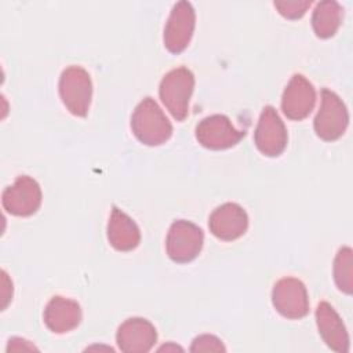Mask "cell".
Instances as JSON below:
<instances>
[{
    "instance_id": "6da1fadb",
    "label": "cell",
    "mask_w": 353,
    "mask_h": 353,
    "mask_svg": "<svg viewBox=\"0 0 353 353\" xmlns=\"http://www.w3.org/2000/svg\"><path fill=\"white\" fill-rule=\"evenodd\" d=\"M131 130L135 138L146 146L163 145L172 135L171 121L150 97L143 98L135 106L131 114Z\"/></svg>"
},
{
    "instance_id": "7a4b0ae2",
    "label": "cell",
    "mask_w": 353,
    "mask_h": 353,
    "mask_svg": "<svg viewBox=\"0 0 353 353\" xmlns=\"http://www.w3.org/2000/svg\"><path fill=\"white\" fill-rule=\"evenodd\" d=\"M193 88L194 76L185 66L170 70L161 79L159 85L160 99L176 121H183L188 117Z\"/></svg>"
},
{
    "instance_id": "3957f363",
    "label": "cell",
    "mask_w": 353,
    "mask_h": 353,
    "mask_svg": "<svg viewBox=\"0 0 353 353\" xmlns=\"http://www.w3.org/2000/svg\"><path fill=\"white\" fill-rule=\"evenodd\" d=\"M58 91L65 108L77 117H85L92 98V81L90 73L77 65L62 70Z\"/></svg>"
},
{
    "instance_id": "277c9868",
    "label": "cell",
    "mask_w": 353,
    "mask_h": 353,
    "mask_svg": "<svg viewBox=\"0 0 353 353\" xmlns=\"http://www.w3.org/2000/svg\"><path fill=\"white\" fill-rule=\"evenodd\" d=\"M349 124V113L343 101L331 90H321V102L313 121L316 135L323 141L339 139Z\"/></svg>"
},
{
    "instance_id": "5b68a950",
    "label": "cell",
    "mask_w": 353,
    "mask_h": 353,
    "mask_svg": "<svg viewBox=\"0 0 353 353\" xmlns=\"http://www.w3.org/2000/svg\"><path fill=\"white\" fill-rule=\"evenodd\" d=\"M204 243L203 230L193 222L178 219L168 229L165 239V251L171 261L188 263L201 251Z\"/></svg>"
},
{
    "instance_id": "8992f818",
    "label": "cell",
    "mask_w": 353,
    "mask_h": 353,
    "mask_svg": "<svg viewBox=\"0 0 353 353\" xmlns=\"http://www.w3.org/2000/svg\"><path fill=\"white\" fill-rule=\"evenodd\" d=\"M272 303L277 313L290 320L303 319L309 313L307 290L296 277H283L274 283Z\"/></svg>"
},
{
    "instance_id": "52a82bcc",
    "label": "cell",
    "mask_w": 353,
    "mask_h": 353,
    "mask_svg": "<svg viewBox=\"0 0 353 353\" xmlns=\"http://www.w3.org/2000/svg\"><path fill=\"white\" fill-rule=\"evenodd\" d=\"M287 142V128L277 110L270 105L265 106L254 131V143L256 149L268 157H277L285 150Z\"/></svg>"
},
{
    "instance_id": "ba28073f",
    "label": "cell",
    "mask_w": 353,
    "mask_h": 353,
    "mask_svg": "<svg viewBox=\"0 0 353 353\" xmlns=\"http://www.w3.org/2000/svg\"><path fill=\"white\" fill-rule=\"evenodd\" d=\"M41 199L40 185L29 175H19L1 193L3 208L14 216L33 215L40 208Z\"/></svg>"
},
{
    "instance_id": "9c48e42d",
    "label": "cell",
    "mask_w": 353,
    "mask_h": 353,
    "mask_svg": "<svg viewBox=\"0 0 353 353\" xmlns=\"http://www.w3.org/2000/svg\"><path fill=\"white\" fill-rule=\"evenodd\" d=\"M196 26V12L189 1L174 4L164 26L163 43L172 54H181L190 43Z\"/></svg>"
},
{
    "instance_id": "30bf717a",
    "label": "cell",
    "mask_w": 353,
    "mask_h": 353,
    "mask_svg": "<svg viewBox=\"0 0 353 353\" xmlns=\"http://www.w3.org/2000/svg\"><path fill=\"white\" fill-rule=\"evenodd\" d=\"M197 142L211 150H223L237 145L245 135L237 130L225 114H211L204 117L194 130Z\"/></svg>"
},
{
    "instance_id": "8fae6325",
    "label": "cell",
    "mask_w": 353,
    "mask_h": 353,
    "mask_svg": "<svg viewBox=\"0 0 353 353\" xmlns=\"http://www.w3.org/2000/svg\"><path fill=\"white\" fill-rule=\"evenodd\" d=\"M316 103L313 84L301 73H295L285 85L281 95V110L290 120L306 119Z\"/></svg>"
},
{
    "instance_id": "7c38bea8",
    "label": "cell",
    "mask_w": 353,
    "mask_h": 353,
    "mask_svg": "<svg viewBox=\"0 0 353 353\" xmlns=\"http://www.w3.org/2000/svg\"><path fill=\"white\" fill-rule=\"evenodd\" d=\"M208 228L216 239L233 241L247 232L248 215L240 204L223 203L210 214Z\"/></svg>"
},
{
    "instance_id": "4fadbf2b",
    "label": "cell",
    "mask_w": 353,
    "mask_h": 353,
    "mask_svg": "<svg viewBox=\"0 0 353 353\" xmlns=\"http://www.w3.org/2000/svg\"><path fill=\"white\" fill-rule=\"evenodd\" d=\"M116 342L124 353H146L157 342V331L149 320L130 317L119 325Z\"/></svg>"
},
{
    "instance_id": "5bb4252c",
    "label": "cell",
    "mask_w": 353,
    "mask_h": 353,
    "mask_svg": "<svg viewBox=\"0 0 353 353\" xmlns=\"http://www.w3.org/2000/svg\"><path fill=\"white\" fill-rule=\"evenodd\" d=\"M43 320L51 332L66 334L81 323V307L74 299L55 295L46 305Z\"/></svg>"
},
{
    "instance_id": "9a60e30c",
    "label": "cell",
    "mask_w": 353,
    "mask_h": 353,
    "mask_svg": "<svg viewBox=\"0 0 353 353\" xmlns=\"http://www.w3.org/2000/svg\"><path fill=\"white\" fill-rule=\"evenodd\" d=\"M316 324L320 336L325 342V345L335 352L346 353L349 352L350 341L346 327L335 312V309L325 301L320 302L316 307Z\"/></svg>"
},
{
    "instance_id": "2e32d148",
    "label": "cell",
    "mask_w": 353,
    "mask_h": 353,
    "mask_svg": "<svg viewBox=\"0 0 353 353\" xmlns=\"http://www.w3.org/2000/svg\"><path fill=\"white\" fill-rule=\"evenodd\" d=\"M108 241L121 252L135 250L141 243V230L135 221L119 207H113L108 221Z\"/></svg>"
},
{
    "instance_id": "e0dca14e",
    "label": "cell",
    "mask_w": 353,
    "mask_h": 353,
    "mask_svg": "<svg viewBox=\"0 0 353 353\" xmlns=\"http://www.w3.org/2000/svg\"><path fill=\"white\" fill-rule=\"evenodd\" d=\"M343 7L335 0H323L316 4L312 14V28L317 37L330 39L339 29Z\"/></svg>"
},
{
    "instance_id": "ac0fdd59",
    "label": "cell",
    "mask_w": 353,
    "mask_h": 353,
    "mask_svg": "<svg viewBox=\"0 0 353 353\" xmlns=\"http://www.w3.org/2000/svg\"><path fill=\"white\" fill-rule=\"evenodd\" d=\"M334 281L339 291L346 295L353 292V251L350 247H341L334 259Z\"/></svg>"
},
{
    "instance_id": "d6986e66",
    "label": "cell",
    "mask_w": 353,
    "mask_h": 353,
    "mask_svg": "<svg viewBox=\"0 0 353 353\" xmlns=\"http://www.w3.org/2000/svg\"><path fill=\"white\" fill-rule=\"evenodd\" d=\"M273 6L284 18L299 19L305 15L307 8L312 6V1L310 0H287V1H274Z\"/></svg>"
},
{
    "instance_id": "ffe728a7",
    "label": "cell",
    "mask_w": 353,
    "mask_h": 353,
    "mask_svg": "<svg viewBox=\"0 0 353 353\" xmlns=\"http://www.w3.org/2000/svg\"><path fill=\"white\" fill-rule=\"evenodd\" d=\"M189 350L193 353H201V352L208 353V352H226V347L218 336L211 334H201L192 341Z\"/></svg>"
},
{
    "instance_id": "44dd1931",
    "label": "cell",
    "mask_w": 353,
    "mask_h": 353,
    "mask_svg": "<svg viewBox=\"0 0 353 353\" xmlns=\"http://www.w3.org/2000/svg\"><path fill=\"white\" fill-rule=\"evenodd\" d=\"M1 296H3V310L7 307L8 302L12 299V281L10 280L8 274L6 270H1Z\"/></svg>"
},
{
    "instance_id": "7402d4cb",
    "label": "cell",
    "mask_w": 353,
    "mask_h": 353,
    "mask_svg": "<svg viewBox=\"0 0 353 353\" xmlns=\"http://www.w3.org/2000/svg\"><path fill=\"white\" fill-rule=\"evenodd\" d=\"M21 350H37V347L26 339L11 338L7 345V352H21Z\"/></svg>"
},
{
    "instance_id": "603a6c76",
    "label": "cell",
    "mask_w": 353,
    "mask_h": 353,
    "mask_svg": "<svg viewBox=\"0 0 353 353\" xmlns=\"http://www.w3.org/2000/svg\"><path fill=\"white\" fill-rule=\"evenodd\" d=\"M170 349H171V350H182V347L175 346V345H174V346H171V345H170V346H163V347H160L159 350H170Z\"/></svg>"
}]
</instances>
